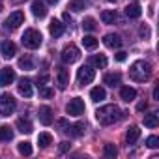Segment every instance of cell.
Returning <instances> with one entry per match:
<instances>
[{
  "label": "cell",
  "instance_id": "7a4b0ae2",
  "mask_svg": "<svg viewBox=\"0 0 159 159\" xmlns=\"http://www.w3.org/2000/svg\"><path fill=\"white\" fill-rule=\"evenodd\" d=\"M150 75H152V67H150V64L144 62V60H137V62L129 67V77H131V81H135V83H144V81H148Z\"/></svg>",
  "mask_w": 159,
  "mask_h": 159
},
{
  "label": "cell",
  "instance_id": "2e32d148",
  "mask_svg": "<svg viewBox=\"0 0 159 159\" xmlns=\"http://www.w3.org/2000/svg\"><path fill=\"white\" fill-rule=\"evenodd\" d=\"M19 94L25 96V98L32 96V83H30V79H21V81H19Z\"/></svg>",
  "mask_w": 159,
  "mask_h": 159
},
{
  "label": "cell",
  "instance_id": "484cf974",
  "mask_svg": "<svg viewBox=\"0 0 159 159\" xmlns=\"http://www.w3.org/2000/svg\"><path fill=\"white\" fill-rule=\"evenodd\" d=\"M84 129H86V125H84L83 122H79V124H75V125H71L67 133H71L73 137H81V135H84Z\"/></svg>",
  "mask_w": 159,
  "mask_h": 159
},
{
  "label": "cell",
  "instance_id": "f1b7e54d",
  "mask_svg": "<svg viewBox=\"0 0 159 159\" xmlns=\"http://www.w3.org/2000/svg\"><path fill=\"white\" fill-rule=\"evenodd\" d=\"M116 148H114V144H111V142H107L105 146H103V155L105 157H109V159H114L116 157Z\"/></svg>",
  "mask_w": 159,
  "mask_h": 159
},
{
  "label": "cell",
  "instance_id": "e0dca14e",
  "mask_svg": "<svg viewBox=\"0 0 159 159\" xmlns=\"http://www.w3.org/2000/svg\"><path fill=\"white\" fill-rule=\"evenodd\" d=\"M139 137H140V129H139L137 125H131V127L125 131V140H127V144H135V142L139 140Z\"/></svg>",
  "mask_w": 159,
  "mask_h": 159
},
{
  "label": "cell",
  "instance_id": "ac0fdd59",
  "mask_svg": "<svg viewBox=\"0 0 159 159\" xmlns=\"http://www.w3.org/2000/svg\"><path fill=\"white\" fill-rule=\"evenodd\" d=\"M125 15H127L129 19H139V17L142 15V10H140V6H139L137 2H133V4H129V6L125 8Z\"/></svg>",
  "mask_w": 159,
  "mask_h": 159
},
{
  "label": "cell",
  "instance_id": "d4e9b609",
  "mask_svg": "<svg viewBox=\"0 0 159 159\" xmlns=\"http://www.w3.org/2000/svg\"><path fill=\"white\" fill-rule=\"evenodd\" d=\"M17 129L21 131V133H32V124L28 122V120H25V118H19L17 120Z\"/></svg>",
  "mask_w": 159,
  "mask_h": 159
},
{
  "label": "cell",
  "instance_id": "f35d334b",
  "mask_svg": "<svg viewBox=\"0 0 159 159\" xmlns=\"http://www.w3.org/2000/svg\"><path fill=\"white\" fill-rule=\"evenodd\" d=\"M139 34H140L142 38H148V36H150V30H148V26H140V30H139Z\"/></svg>",
  "mask_w": 159,
  "mask_h": 159
},
{
  "label": "cell",
  "instance_id": "603a6c76",
  "mask_svg": "<svg viewBox=\"0 0 159 159\" xmlns=\"http://www.w3.org/2000/svg\"><path fill=\"white\" fill-rule=\"evenodd\" d=\"M116 11L114 10H105L103 13H101V21L105 23V25H114V21H116Z\"/></svg>",
  "mask_w": 159,
  "mask_h": 159
},
{
  "label": "cell",
  "instance_id": "d6986e66",
  "mask_svg": "<svg viewBox=\"0 0 159 159\" xmlns=\"http://www.w3.org/2000/svg\"><path fill=\"white\" fill-rule=\"evenodd\" d=\"M120 98L124 99V101H133L135 98H137V90L135 88H131V86H124L122 90H120Z\"/></svg>",
  "mask_w": 159,
  "mask_h": 159
},
{
  "label": "cell",
  "instance_id": "bcb514c9",
  "mask_svg": "<svg viewBox=\"0 0 159 159\" xmlns=\"http://www.w3.org/2000/svg\"><path fill=\"white\" fill-rule=\"evenodd\" d=\"M15 2H19V0H15Z\"/></svg>",
  "mask_w": 159,
  "mask_h": 159
},
{
  "label": "cell",
  "instance_id": "7bdbcfd3",
  "mask_svg": "<svg viewBox=\"0 0 159 159\" xmlns=\"http://www.w3.org/2000/svg\"><path fill=\"white\" fill-rule=\"evenodd\" d=\"M47 2H51V4H56V2H58V0H47Z\"/></svg>",
  "mask_w": 159,
  "mask_h": 159
},
{
  "label": "cell",
  "instance_id": "836d02e7",
  "mask_svg": "<svg viewBox=\"0 0 159 159\" xmlns=\"http://www.w3.org/2000/svg\"><path fill=\"white\" fill-rule=\"evenodd\" d=\"M84 0H71L69 2V10H73V11H83L84 10Z\"/></svg>",
  "mask_w": 159,
  "mask_h": 159
},
{
  "label": "cell",
  "instance_id": "8992f818",
  "mask_svg": "<svg viewBox=\"0 0 159 159\" xmlns=\"http://www.w3.org/2000/svg\"><path fill=\"white\" fill-rule=\"evenodd\" d=\"M23 23H25V13H23V11H13V13L6 19L4 28H6V30H15V28H19Z\"/></svg>",
  "mask_w": 159,
  "mask_h": 159
},
{
  "label": "cell",
  "instance_id": "ba28073f",
  "mask_svg": "<svg viewBox=\"0 0 159 159\" xmlns=\"http://www.w3.org/2000/svg\"><path fill=\"white\" fill-rule=\"evenodd\" d=\"M66 111H67V114H71V116H81V114L84 112V101H83L81 98H73V99L67 103Z\"/></svg>",
  "mask_w": 159,
  "mask_h": 159
},
{
  "label": "cell",
  "instance_id": "8d00e7d4",
  "mask_svg": "<svg viewBox=\"0 0 159 159\" xmlns=\"http://www.w3.org/2000/svg\"><path fill=\"white\" fill-rule=\"evenodd\" d=\"M39 96H41V98H52L54 92H52L51 88H41V90H39Z\"/></svg>",
  "mask_w": 159,
  "mask_h": 159
},
{
  "label": "cell",
  "instance_id": "30bf717a",
  "mask_svg": "<svg viewBox=\"0 0 159 159\" xmlns=\"http://www.w3.org/2000/svg\"><path fill=\"white\" fill-rule=\"evenodd\" d=\"M0 52H2V56H4V58H13V56L17 54V47H15V43H13V41L6 39V41L0 43Z\"/></svg>",
  "mask_w": 159,
  "mask_h": 159
},
{
  "label": "cell",
  "instance_id": "f6af8a7d",
  "mask_svg": "<svg viewBox=\"0 0 159 159\" xmlns=\"http://www.w3.org/2000/svg\"><path fill=\"white\" fill-rule=\"evenodd\" d=\"M107 2H116V0H107Z\"/></svg>",
  "mask_w": 159,
  "mask_h": 159
},
{
  "label": "cell",
  "instance_id": "9a60e30c",
  "mask_svg": "<svg viewBox=\"0 0 159 159\" xmlns=\"http://www.w3.org/2000/svg\"><path fill=\"white\" fill-rule=\"evenodd\" d=\"M32 13L38 19H43L47 15V8H45V4L41 2V0H34V2H32Z\"/></svg>",
  "mask_w": 159,
  "mask_h": 159
},
{
  "label": "cell",
  "instance_id": "b9f144b4",
  "mask_svg": "<svg viewBox=\"0 0 159 159\" xmlns=\"http://www.w3.org/2000/svg\"><path fill=\"white\" fill-rule=\"evenodd\" d=\"M153 99H159V88L157 86L153 88Z\"/></svg>",
  "mask_w": 159,
  "mask_h": 159
},
{
  "label": "cell",
  "instance_id": "4fadbf2b",
  "mask_svg": "<svg viewBox=\"0 0 159 159\" xmlns=\"http://www.w3.org/2000/svg\"><path fill=\"white\" fill-rule=\"evenodd\" d=\"M103 43H105L109 49H118V47L122 45V38H120L118 34H107V36L103 38Z\"/></svg>",
  "mask_w": 159,
  "mask_h": 159
},
{
  "label": "cell",
  "instance_id": "d590c367",
  "mask_svg": "<svg viewBox=\"0 0 159 159\" xmlns=\"http://www.w3.org/2000/svg\"><path fill=\"white\" fill-rule=\"evenodd\" d=\"M146 146H148V148H157V146H159V139H157L155 135L148 137V139H146Z\"/></svg>",
  "mask_w": 159,
  "mask_h": 159
},
{
  "label": "cell",
  "instance_id": "e575fe53",
  "mask_svg": "<svg viewBox=\"0 0 159 159\" xmlns=\"http://www.w3.org/2000/svg\"><path fill=\"white\" fill-rule=\"evenodd\" d=\"M58 127H60V131H62V133H67L71 125H69V122H67L66 118H60V120H58Z\"/></svg>",
  "mask_w": 159,
  "mask_h": 159
},
{
  "label": "cell",
  "instance_id": "277c9868",
  "mask_svg": "<svg viewBox=\"0 0 159 159\" xmlns=\"http://www.w3.org/2000/svg\"><path fill=\"white\" fill-rule=\"evenodd\" d=\"M17 109V101L13 99V96L10 94H2L0 96V116H11Z\"/></svg>",
  "mask_w": 159,
  "mask_h": 159
},
{
  "label": "cell",
  "instance_id": "4316f807",
  "mask_svg": "<svg viewBox=\"0 0 159 159\" xmlns=\"http://www.w3.org/2000/svg\"><path fill=\"white\" fill-rule=\"evenodd\" d=\"M38 144H39L41 148L51 146V144H52V137H51V133H39V137H38Z\"/></svg>",
  "mask_w": 159,
  "mask_h": 159
},
{
  "label": "cell",
  "instance_id": "7402d4cb",
  "mask_svg": "<svg viewBox=\"0 0 159 159\" xmlns=\"http://www.w3.org/2000/svg\"><path fill=\"white\" fill-rule=\"evenodd\" d=\"M13 139V131L10 125H0V142H8Z\"/></svg>",
  "mask_w": 159,
  "mask_h": 159
},
{
  "label": "cell",
  "instance_id": "9c48e42d",
  "mask_svg": "<svg viewBox=\"0 0 159 159\" xmlns=\"http://www.w3.org/2000/svg\"><path fill=\"white\" fill-rule=\"evenodd\" d=\"M56 84L60 90H66L69 84V71L66 67H58L56 69Z\"/></svg>",
  "mask_w": 159,
  "mask_h": 159
},
{
  "label": "cell",
  "instance_id": "ab89813d",
  "mask_svg": "<svg viewBox=\"0 0 159 159\" xmlns=\"http://www.w3.org/2000/svg\"><path fill=\"white\" fill-rule=\"evenodd\" d=\"M125 54H127V52H124V51H120V52L116 54V60H118V62H124V60H125Z\"/></svg>",
  "mask_w": 159,
  "mask_h": 159
},
{
  "label": "cell",
  "instance_id": "f546056e",
  "mask_svg": "<svg viewBox=\"0 0 159 159\" xmlns=\"http://www.w3.org/2000/svg\"><path fill=\"white\" fill-rule=\"evenodd\" d=\"M98 43H99V41H98L94 36H84V38H83V45H84V49H96Z\"/></svg>",
  "mask_w": 159,
  "mask_h": 159
},
{
  "label": "cell",
  "instance_id": "ffe728a7",
  "mask_svg": "<svg viewBox=\"0 0 159 159\" xmlns=\"http://www.w3.org/2000/svg\"><path fill=\"white\" fill-rule=\"evenodd\" d=\"M120 79H122L120 73H107V75L103 77V83H105L107 86H112V88H114V86L120 84Z\"/></svg>",
  "mask_w": 159,
  "mask_h": 159
},
{
  "label": "cell",
  "instance_id": "52a82bcc",
  "mask_svg": "<svg viewBox=\"0 0 159 159\" xmlns=\"http://www.w3.org/2000/svg\"><path fill=\"white\" fill-rule=\"evenodd\" d=\"M94 77H96V73H94V69L90 66H83L81 69L77 71V81H79V84H90L94 81Z\"/></svg>",
  "mask_w": 159,
  "mask_h": 159
},
{
  "label": "cell",
  "instance_id": "1f68e13d",
  "mask_svg": "<svg viewBox=\"0 0 159 159\" xmlns=\"http://www.w3.org/2000/svg\"><path fill=\"white\" fill-rule=\"evenodd\" d=\"M92 64L103 69V67H107V56H105V54H96V56L92 58Z\"/></svg>",
  "mask_w": 159,
  "mask_h": 159
},
{
  "label": "cell",
  "instance_id": "d6a6232c",
  "mask_svg": "<svg viewBox=\"0 0 159 159\" xmlns=\"http://www.w3.org/2000/svg\"><path fill=\"white\" fill-rule=\"evenodd\" d=\"M19 67H23V69H34V62H32V58H30V56H23V58H19Z\"/></svg>",
  "mask_w": 159,
  "mask_h": 159
},
{
  "label": "cell",
  "instance_id": "5bb4252c",
  "mask_svg": "<svg viewBox=\"0 0 159 159\" xmlns=\"http://www.w3.org/2000/svg\"><path fill=\"white\" fill-rule=\"evenodd\" d=\"M64 30H66V26H64L58 19H52V21H51V25H49V32H51V36L60 38V36L64 34Z\"/></svg>",
  "mask_w": 159,
  "mask_h": 159
},
{
  "label": "cell",
  "instance_id": "83f0119b",
  "mask_svg": "<svg viewBox=\"0 0 159 159\" xmlns=\"http://www.w3.org/2000/svg\"><path fill=\"white\" fill-rule=\"evenodd\" d=\"M98 28V25H96V19H92V17H86L84 21H83V30L84 32H94Z\"/></svg>",
  "mask_w": 159,
  "mask_h": 159
},
{
  "label": "cell",
  "instance_id": "cb8c5ba5",
  "mask_svg": "<svg viewBox=\"0 0 159 159\" xmlns=\"http://www.w3.org/2000/svg\"><path fill=\"white\" fill-rule=\"evenodd\" d=\"M144 125L150 127V129H155V127L159 125V118H157V114H155V112L146 114V116H144Z\"/></svg>",
  "mask_w": 159,
  "mask_h": 159
},
{
  "label": "cell",
  "instance_id": "74e56055",
  "mask_svg": "<svg viewBox=\"0 0 159 159\" xmlns=\"http://www.w3.org/2000/svg\"><path fill=\"white\" fill-rule=\"evenodd\" d=\"M69 148H71V144H69V142H66V140H64V142H60V153H66Z\"/></svg>",
  "mask_w": 159,
  "mask_h": 159
},
{
  "label": "cell",
  "instance_id": "5b68a950",
  "mask_svg": "<svg viewBox=\"0 0 159 159\" xmlns=\"http://www.w3.org/2000/svg\"><path fill=\"white\" fill-rule=\"evenodd\" d=\"M60 58H62V62L64 64H75L79 58H81V51H79L75 45H66L64 47V51H62V54H60Z\"/></svg>",
  "mask_w": 159,
  "mask_h": 159
},
{
  "label": "cell",
  "instance_id": "3957f363",
  "mask_svg": "<svg viewBox=\"0 0 159 159\" xmlns=\"http://www.w3.org/2000/svg\"><path fill=\"white\" fill-rule=\"evenodd\" d=\"M21 41H23V45H25L26 49H38V47L41 45V41H43V36H41V32H38L36 28H28V30H25Z\"/></svg>",
  "mask_w": 159,
  "mask_h": 159
},
{
  "label": "cell",
  "instance_id": "ee69618b",
  "mask_svg": "<svg viewBox=\"0 0 159 159\" xmlns=\"http://www.w3.org/2000/svg\"><path fill=\"white\" fill-rule=\"evenodd\" d=\"M0 10H2V0H0Z\"/></svg>",
  "mask_w": 159,
  "mask_h": 159
},
{
  "label": "cell",
  "instance_id": "6da1fadb",
  "mask_svg": "<svg viewBox=\"0 0 159 159\" xmlns=\"http://www.w3.org/2000/svg\"><path fill=\"white\" fill-rule=\"evenodd\" d=\"M122 116H124V112L116 105H105V107L98 109V112H96V118L101 125H111V124L118 122Z\"/></svg>",
  "mask_w": 159,
  "mask_h": 159
},
{
  "label": "cell",
  "instance_id": "60d3db41",
  "mask_svg": "<svg viewBox=\"0 0 159 159\" xmlns=\"http://www.w3.org/2000/svg\"><path fill=\"white\" fill-rule=\"evenodd\" d=\"M137 111H139V112L146 111V103H144V101H142V103H139V105H137Z\"/></svg>",
  "mask_w": 159,
  "mask_h": 159
},
{
  "label": "cell",
  "instance_id": "44dd1931",
  "mask_svg": "<svg viewBox=\"0 0 159 159\" xmlns=\"http://www.w3.org/2000/svg\"><path fill=\"white\" fill-rule=\"evenodd\" d=\"M90 98H92V101L99 103V101H103V99L107 98V94H105V90H103L101 86H96V88H92V92H90Z\"/></svg>",
  "mask_w": 159,
  "mask_h": 159
},
{
  "label": "cell",
  "instance_id": "7c38bea8",
  "mask_svg": "<svg viewBox=\"0 0 159 159\" xmlns=\"http://www.w3.org/2000/svg\"><path fill=\"white\" fill-rule=\"evenodd\" d=\"M15 81V71L11 67H4L0 73V86H10Z\"/></svg>",
  "mask_w": 159,
  "mask_h": 159
},
{
  "label": "cell",
  "instance_id": "8fae6325",
  "mask_svg": "<svg viewBox=\"0 0 159 159\" xmlns=\"http://www.w3.org/2000/svg\"><path fill=\"white\" fill-rule=\"evenodd\" d=\"M38 118H39V122H41L43 125H51V124H52V109L47 107V105L39 107V111H38Z\"/></svg>",
  "mask_w": 159,
  "mask_h": 159
},
{
  "label": "cell",
  "instance_id": "4dcf8cb0",
  "mask_svg": "<svg viewBox=\"0 0 159 159\" xmlns=\"http://www.w3.org/2000/svg\"><path fill=\"white\" fill-rule=\"evenodd\" d=\"M17 150H19L21 155H32V144L30 142H19Z\"/></svg>",
  "mask_w": 159,
  "mask_h": 159
}]
</instances>
